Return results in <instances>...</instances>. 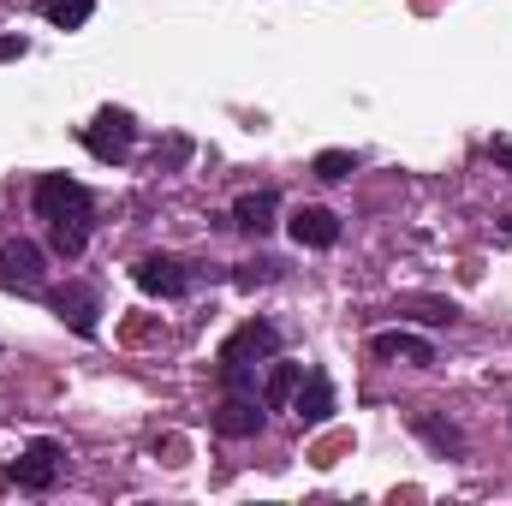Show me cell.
Returning <instances> with one entry per match:
<instances>
[{
  "mask_svg": "<svg viewBox=\"0 0 512 506\" xmlns=\"http://www.w3.org/2000/svg\"><path fill=\"white\" fill-rule=\"evenodd\" d=\"M215 429H221L227 441H251V435H262V399H251V393H233V399L215 411Z\"/></svg>",
  "mask_w": 512,
  "mask_h": 506,
  "instance_id": "cell-7",
  "label": "cell"
},
{
  "mask_svg": "<svg viewBox=\"0 0 512 506\" xmlns=\"http://www.w3.org/2000/svg\"><path fill=\"white\" fill-rule=\"evenodd\" d=\"M292 239H298L304 251H328V245H340V215H334V209L304 203V209L292 215Z\"/></svg>",
  "mask_w": 512,
  "mask_h": 506,
  "instance_id": "cell-6",
  "label": "cell"
},
{
  "mask_svg": "<svg viewBox=\"0 0 512 506\" xmlns=\"http://www.w3.org/2000/svg\"><path fill=\"white\" fill-rule=\"evenodd\" d=\"M54 310L72 322V334H84V340L96 334V292L90 286H60L54 292Z\"/></svg>",
  "mask_w": 512,
  "mask_h": 506,
  "instance_id": "cell-9",
  "label": "cell"
},
{
  "mask_svg": "<svg viewBox=\"0 0 512 506\" xmlns=\"http://www.w3.org/2000/svg\"><path fill=\"white\" fill-rule=\"evenodd\" d=\"M36 215L48 227L54 221H78V215H90V191L78 179H66V173H42L36 179Z\"/></svg>",
  "mask_w": 512,
  "mask_h": 506,
  "instance_id": "cell-1",
  "label": "cell"
},
{
  "mask_svg": "<svg viewBox=\"0 0 512 506\" xmlns=\"http://www.w3.org/2000/svg\"><path fill=\"white\" fill-rule=\"evenodd\" d=\"M6 477H12L18 489H30V495L54 489V477H60V441H30V447L6 465Z\"/></svg>",
  "mask_w": 512,
  "mask_h": 506,
  "instance_id": "cell-2",
  "label": "cell"
},
{
  "mask_svg": "<svg viewBox=\"0 0 512 506\" xmlns=\"http://www.w3.org/2000/svg\"><path fill=\"white\" fill-rule=\"evenodd\" d=\"M298 381H304V370H298V364H274V370H268V381H262V411H280V405H292Z\"/></svg>",
  "mask_w": 512,
  "mask_h": 506,
  "instance_id": "cell-14",
  "label": "cell"
},
{
  "mask_svg": "<svg viewBox=\"0 0 512 506\" xmlns=\"http://www.w3.org/2000/svg\"><path fill=\"white\" fill-rule=\"evenodd\" d=\"M0 280H6V286H36V280H42V251H36L30 239L6 245V251H0Z\"/></svg>",
  "mask_w": 512,
  "mask_h": 506,
  "instance_id": "cell-10",
  "label": "cell"
},
{
  "mask_svg": "<svg viewBox=\"0 0 512 506\" xmlns=\"http://www.w3.org/2000/svg\"><path fill=\"white\" fill-rule=\"evenodd\" d=\"M399 310H417L423 322H453V316H459V304H453V298H405Z\"/></svg>",
  "mask_w": 512,
  "mask_h": 506,
  "instance_id": "cell-18",
  "label": "cell"
},
{
  "mask_svg": "<svg viewBox=\"0 0 512 506\" xmlns=\"http://www.w3.org/2000/svg\"><path fill=\"white\" fill-rule=\"evenodd\" d=\"M292 411H298L304 423H328V417H334V381L328 376H304L298 381V393H292Z\"/></svg>",
  "mask_w": 512,
  "mask_h": 506,
  "instance_id": "cell-8",
  "label": "cell"
},
{
  "mask_svg": "<svg viewBox=\"0 0 512 506\" xmlns=\"http://www.w3.org/2000/svg\"><path fill=\"white\" fill-rule=\"evenodd\" d=\"M24 48H30L24 36H0V60H24Z\"/></svg>",
  "mask_w": 512,
  "mask_h": 506,
  "instance_id": "cell-20",
  "label": "cell"
},
{
  "mask_svg": "<svg viewBox=\"0 0 512 506\" xmlns=\"http://www.w3.org/2000/svg\"><path fill=\"white\" fill-rule=\"evenodd\" d=\"M411 429H417V435H423L435 453H465V435H459L453 423H441L435 411H417V417H411Z\"/></svg>",
  "mask_w": 512,
  "mask_h": 506,
  "instance_id": "cell-13",
  "label": "cell"
},
{
  "mask_svg": "<svg viewBox=\"0 0 512 506\" xmlns=\"http://www.w3.org/2000/svg\"><path fill=\"white\" fill-rule=\"evenodd\" d=\"M274 268H280V262H268V256H262V262H245V268L233 274V286H245V292H251V286H268V280H274Z\"/></svg>",
  "mask_w": 512,
  "mask_h": 506,
  "instance_id": "cell-19",
  "label": "cell"
},
{
  "mask_svg": "<svg viewBox=\"0 0 512 506\" xmlns=\"http://www.w3.org/2000/svg\"><path fill=\"white\" fill-rule=\"evenodd\" d=\"M274 191H251V197H239L233 203V227H245V233H268L274 227Z\"/></svg>",
  "mask_w": 512,
  "mask_h": 506,
  "instance_id": "cell-12",
  "label": "cell"
},
{
  "mask_svg": "<svg viewBox=\"0 0 512 506\" xmlns=\"http://www.w3.org/2000/svg\"><path fill=\"white\" fill-rule=\"evenodd\" d=\"M90 12H96V0H42V18H48V24H60V30L90 24Z\"/></svg>",
  "mask_w": 512,
  "mask_h": 506,
  "instance_id": "cell-15",
  "label": "cell"
},
{
  "mask_svg": "<svg viewBox=\"0 0 512 506\" xmlns=\"http://www.w3.org/2000/svg\"><path fill=\"white\" fill-rule=\"evenodd\" d=\"M489 155H495V167H507V173H512V137H495V143H489Z\"/></svg>",
  "mask_w": 512,
  "mask_h": 506,
  "instance_id": "cell-21",
  "label": "cell"
},
{
  "mask_svg": "<svg viewBox=\"0 0 512 506\" xmlns=\"http://www.w3.org/2000/svg\"><path fill=\"white\" fill-rule=\"evenodd\" d=\"M131 143H137V126H131L126 108H108V114H96V126L84 131V149H90L96 161H126Z\"/></svg>",
  "mask_w": 512,
  "mask_h": 506,
  "instance_id": "cell-3",
  "label": "cell"
},
{
  "mask_svg": "<svg viewBox=\"0 0 512 506\" xmlns=\"http://www.w3.org/2000/svg\"><path fill=\"white\" fill-rule=\"evenodd\" d=\"M274 352H280V328L274 322H245L221 346V364H256V358H274Z\"/></svg>",
  "mask_w": 512,
  "mask_h": 506,
  "instance_id": "cell-5",
  "label": "cell"
},
{
  "mask_svg": "<svg viewBox=\"0 0 512 506\" xmlns=\"http://www.w3.org/2000/svg\"><path fill=\"white\" fill-rule=\"evenodd\" d=\"M131 280H137L149 298H185V292H191V274H185V262H173V256H143V262L131 268Z\"/></svg>",
  "mask_w": 512,
  "mask_h": 506,
  "instance_id": "cell-4",
  "label": "cell"
},
{
  "mask_svg": "<svg viewBox=\"0 0 512 506\" xmlns=\"http://www.w3.org/2000/svg\"><path fill=\"white\" fill-rule=\"evenodd\" d=\"M370 352L376 358H411V364H435V346L423 340V334H405V328H387L370 340Z\"/></svg>",
  "mask_w": 512,
  "mask_h": 506,
  "instance_id": "cell-11",
  "label": "cell"
},
{
  "mask_svg": "<svg viewBox=\"0 0 512 506\" xmlns=\"http://www.w3.org/2000/svg\"><path fill=\"white\" fill-rule=\"evenodd\" d=\"M90 245V215H78V221H54V251L60 256H84Z\"/></svg>",
  "mask_w": 512,
  "mask_h": 506,
  "instance_id": "cell-16",
  "label": "cell"
},
{
  "mask_svg": "<svg viewBox=\"0 0 512 506\" xmlns=\"http://www.w3.org/2000/svg\"><path fill=\"white\" fill-rule=\"evenodd\" d=\"M310 173L334 185V179H346V173H358V155H352V149H322V155L310 161Z\"/></svg>",
  "mask_w": 512,
  "mask_h": 506,
  "instance_id": "cell-17",
  "label": "cell"
}]
</instances>
